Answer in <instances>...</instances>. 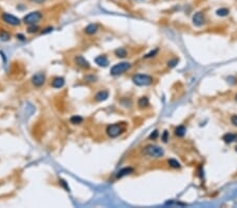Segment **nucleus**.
<instances>
[{"mask_svg":"<svg viewBox=\"0 0 237 208\" xmlns=\"http://www.w3.org/2000/svg\"><path fill=\"white\" fill-rule=\"evenodd\" d=\"M74 61H75L76 64L79 66V67L83 68V70H90V68H91V64H90V62L87 60L86 58H84L83 56H81V55H77V56H75Z\"/></svg>","mask_w":237,"mask_h":208,"instance_id":"obj_8","label":"nucleus"},{"mask_svg":"<svg viewBox=\"0 0 237 208\" xmlns=\"http://www.w3.org/2000/svg\"><path fill=\"white\" fill-rule=\"evenodd\" d=\"M65 84V79L63 77H55L51 82V86L53 88H61Z\"/></svg>","mask_w":237,"mask_h":208,"instance_id":"obj_10","label":"nucleus"},{"mask_svg":"<svg viewBox=\"0 0 237 208\" xmlns=\"http://www.w3.org/2000/svg\"><path fill=\"white\" fill-rule=\"evenodd\" d=\"M126 123L125 122H120V123H115V124H111L107 127V132L108 137L112 139H115L117 137L121 136L123 132H126Z\"/></svg>","mask_w":237,"mask_h":208,"instance_id":"obj_2","label":"nucleus"},{"mask_svg":"<svg viewBox=\"0 0 237 208\" xmlns=\"http://www.w3.org/2000/svg\"><path fill=\"white\" fill-rule=\"evenodd\" d=\"M39 31H40V27H39L37 24H31V26H27V32L29 34H31V35H33V34H37Z\"/></svg>","mask_w":237,"mask_h":208,"instance_id":"obj_21","label":"nucleus"},{"mask_svg":"<svg viewBox=\"0 0 237 208\" xmlns=\"http://www.w3.org/2000/svg\"><path fill=\"white\" fill-rule=\"evenodd\" d=\"M86 81L87 82H96L97 81V77L94 76V75H87V76H86Z\"/></svg>","mask_w":237,"mask_h":208,"instance_id":"obj_24","label":"nucleus"},{"mask_svg":"<svg viewBox=\"0 0 237 208\" xmlns=\"http://www.w3.org/2000/svg\"><path fill=\"white\" fill-rule=\"evenodd\" d=\"M168 164H169L170 166H171L172 168H180V163H179L177 160L175 159H170L168 160Z\"/></svg>","mask_w":237,"mask_h":208,"instance_id":"obj_23","label":"nucleus"},{"mask_svg":"<svg viewBox=\"0 0 237 208\" xmlns=\"http://www.w3.org/2000/svg\"><path fill=\"white\" fill-rule=\"evenodd\" d=\"M222 140L225 143H232V142H237V134H225L222 137Z\"/></svg>","mask_w":237,"mask_h":208,"instance_id":"obj_15","label":"nucleus"},{"mask_svg":"<svg viewBox=\"0 0 237 208\" xmlns=\"http://www.w3.org/2000/svg\"><path fill=\"white\" fill-rule=\"evenodd\" d=\"M132 81L137 86H149L153 83L154 78L148 74H136L132 77Z\"/></svg>","mask_w":237,"mask_h":208,"instance_id":"obj_3","label":"nucleus"},{"mask_svg":"<svg viewBox=\"0 0 237 208\" xmlns=\"http://www.w3.org/2000/svg\"><path fill=\"white\" fill-rule=\"evenodd\" d=\"M230 14V10L227 8H220L216 11V15L219 16V17H225Z\"/></svg>","mask_w":237,"mask_h":208,"instance_id":"obj_22","label":"nucleus"},{"mask_svg":"<svg viewBox=\"0 0 237 208\" xmlns=\"http://www.w3.org/2000/svg\"><path fill=\"white\" fill-rule=\"evenodd\" d=\"M131 64L130 62H126V61H123V62H119L114 64L111 67V70H110V74L112 76H120V75L125 74L126 72H128L129 70L131 68Z\"/></svg>","mask_w":237,"mask_h":208,"instance_id":"obj_5","label":"nucleus"},{"mask_svg":"<svg viewBox=\"0 0 237 208\" xmlns=\"http://www.w3.org/2000/svg\"><path fill=\"white\" fill-rule=\"evenodd\" d=\"M115 56L117 58H126L128 56V52L125 47H118V49H115Z\"/></svg>","mask_w":237,"mask_h":208,"instance_id":"obj_17","label":"nucleus"},{"mask_svg":"<svg viewBox=\"0 0 237 208\" xmlns=\"http://www.w3.org/2000/svg\"><path fill=\"white\" fill-rule=\"evenodd\" d=\"M177 63V60H174V61H169V63H168V65L170 66V67H173V66L176 65Z\"/></svg>","mask_w":237,"mask_h":208,"instance_id":"obj_33","label":"nucleus"},{"mask_svg":"<svg viewBox=\"0 0 237 208\" xmlns=\"http://www.w3.org/2000/svg\"><path fill=\"white\" fill-rule=\"evenodd\" d=\"M235 152H237V146H236V147H235Z\"/></svg>","mask_w":237,"mask_h":208,"instance_id":"obj_34","label":"nucleus"},{"mask_svg":"<svg viewBox=\"0 0 237 208\" xmlns=\"http://www.w3.org/2000/svg\"><path fill=\"white\" fill-rule=\"evenodd\" d=\"M31 2H33V3H36V4H43L45 3V2H48L49 0H30Z\"/></svg>","mask_w":237,"mask_h":208,"instance_id":"obj_29","label":"nucleus"},{"mask_svg":"<svg viewBox=\"0 0 237 208\" xmlns=\"http://www.w3.org/2000/svg\"><path fill=\"white\" fill-rule=\"evenodd\" d=\"M59 184H61V186H62L66 191H70V187H69L68 183L64 181L63 179H60V180H59Z\"/></svg>","mask_w":237,"mask_h":208,"instance_id":"obj_25","label":"nucleus"},{"mask_svg":"<svg viewBox=\"0 0 237 208\" xmlns=\"http://www.w3.org/2000/svg\"><path fill=\"white\" fill-rule=\"evenodd\" d=\"M231 123L234 125V126L237 127V115H233L231 117Z\"/></svg>","mask_w":237,"mask_h":208,"instance_id":"obj_28","label":"nucleus"},{"mask_svg":"<svg viewBox=\"0 0 237 208\" xmlns=\"http://www.w3.org/2000/svg\"><path fill=\"white\" fill-rule=\"evenodd\" d=\"M45 74L42 72H39V73H36L33 77H32L31 81H32V84H33L35 87H41L43 84L45 83Z\"/></svg>","mask_w":237,"mask_h":208,"instance_id":"obj_7","label":"nucleus"},{"mask_svg":"<svg viewBox=\"0 0 237 208\" xmlns=\"http://www.w3.org/2000/svg\"><path fill=\"white\" fill-rule=\"evenodd\" d=\"M98 29H99V27H98V24L90 23V24H87L86 27H84L83 32L87 34V35L92 36V35H95V34L98 32Z\"/></svg>","mask_w":237,"mask_h":208,"instance_id":"obj_12","label":"nucleus"},{"mask_svg":"<svg viewBox=\"0 0 237 208\" xmlns=\"http://www.w3.org/2000/svg\"><path fill=\"white\" fill-rule=\"evenodd\" d=\"M95 63L100 67H107L109 65V59L105 55H99L95 58Z\"/></svg>","mask_w":237,"mask_h":208,"instance_id":"obj_11","label":"nucleus"},{"mask_svg":"<svg viewBox=\"0 0 237 208\" xmlns=\"http://www.w3.org/2000/svg\"><path fill=\"white\" fill-rule=\"evenodd\" d=\"M70 122L74 125H77V124H81L83 122V118L81 116H78V115H75V116H72L70 118Z\"/></svg>","mask_w":237,"mask_h":208,"instance_id":"obj_20","label":"nucleus"},{"mask_svg":"<svg viewBox=\"0 0 237 208\" xmlns=\"http://www.w3.org/2000/svg\"><path fill=\"white\" fill-rule=\"evenodd\" d=\"M133 172H134V168L133 167H130V166H128V167H123V168H121L120 170L117 171L116 178L117 179H121V178L131 175V173H133Z\"/></svg>","mask_w":237,"mask_h":208,"instance_id":"obj_13","label":"nucleus"},{"mask_svg":"<svg viewBox=\"0 0 237 208\" xmlns=\"http://www.w3.org/2000/svg\"><path fill=\"white\" fill-rule=\"evenodd\" d=\"M161 140L163 141L164 143L168 142V140H169V132H168V130H164L161 136Z\"/></svg>","mask_w":237,"mask_h":208,"instance_id":"obj_27","label":"nucleus"},{"mask_svg":"<svg viewBox=\"0 0 237 208\" xmlns=\"http://www.w3.org/2000/svg\"><path fill=\"white\" fill-rule=\"evenodd\" d=\"M142 154L144 156H148L151 158H155V159H159L164 156V150L160 146L155 145V144H149V145L144 146L142 149Z\"/></svg>","mask_w":237,"mask_h":208,"instance_id":"obj_1","label":"nucleus"},{"mask_svg":"<svg viewBox=\"0 0 237 208\" xmlns=\"http://www.w3.org/2000/svg\"><path fill=\"white\" fill-rule=\"evenodd\" d=\"M1 20L6 23L8 26H19L21 24V20L19 19L18 17L16 16L12 15L10 13H2L1 14Z\"/></svg>","mask_w":237,"mask_h":208,"instance_id":"obj_6","label":"nucleus"},{"mask_svg":"<svg viewBox=\"0 0 237 208\" xmlns=\"http://www.w3.org/2000/svg\"><path fill=\"white\" fill-rule=\"evenodd\" d=\"M11 39V34L9 33L6 29H0V40L3 41V42H6Z\"/></svg>","mask_w":237,"mask_h":208,"instance_id":"obj_18","label":"nucleus"},{"mask_svg":"<svg viewBox=\"0 0 237 208\" xmlns=\"http://www.w3.org/2000/svg\"><path fill=\"white\" fill-rule=\"evenodd\" d=\"M186 131H187V129H186V127L183 126V125H179V126H177L176 128H175V135H176L177 137H179V138L185 136Z\"/></svg>","mask_w":237,"mask_h":208,"instance_id":"obj_19","label":"nucleus"},{"mask_svg":"<svg viewBox=\"0 0 237 208\" xmlns=\"http://www.w3.org/2000/svg\"><path fill=\"white\" fill-rule=\"evenodd\" d=\"M109 96H110L109 90H99L95 96H94V99H95V101H97V102H103L109 98Z\"/></svg>","mask_w":237,"mask_h":208,"instance_id":"obj_9","label":"nucleus"},{"mask_svg":"<svg viewBox=\"0 0 237 208\" xmlns=\"http://www.w3.org/2000/svg\"><path fill=\"white\" fill-rule=\"evenodd\" d=\"M43 17V14L41 11H33V12L27 14L23 17L22 21L27 26H31V24H37Z\"/></svg>","mask_w":237,"mask_h":208,"instance_id":"obj_4","label":"nucleus"},{"mask_svg":"<svg viewBox=\"0 0 237 208\" xmlns=\"http://www.w3.org/2000/svg\"><path fill=\"white\" fill-rule=\"evenodd\" d=\"M16 38H17V39H19V40H22V41L25 39V37L23 35H22V34H17V35H16Z\"/></svg>","mask_w":237,"mask_h":208,"instance_id":"obj_32","label":"nucleus"},{"mask_svg":"<svg viewBox=\"0 0 237 208\" xmlns=\"http://www.w3.org/2000/svg\"><path fill=\"white\" fill-rule=\"evenodd\" d=\"M138 107L139 108H146V107H148L149 105H150V101H149L148 97H140L139 99H138Z\"/></svg>","mask_w":237,"mask_h":208,"instance_id":"obj_16","label":"nucleus"},{"mask_svg":"<svg viewBox=\"0 0 237 208\" xmlns=\"http://www.w3.org/2000/svg\"><path fill=\"white\" fill-rule=\"evenodd\" d=\"M51 31H53V27L52 26H49L47 27V29H44L42 32H41V34H47V33H50Z\"/></svg>","mask_w":237,"mask_h":208,"instance_id":"obj_31","label":"nucleus"},{"mask_svg":"<svg viewBox=\"0 0 237 208\" xmlns=\"http://www.w3.org/2000/svg\"><path fill=\"white\" fill-rule=\"evenodd\" d=\"M156 53H157V49H155L154 52H151L150 54L146 55V56H144V58L148 59V58H151V57H154V55H156Z\"/></svg>","mask_w":237,"mask_h":208,"instance_id":"obj_30","label":"nucleus"},{"mask_svg":"<svg viewBox=\"0 0 237 208\" xmlns=\"http://www.w3.org/2000/svg\"><path fill=\"white\" fill-rule=\"evenodd\" d=\"M235 100H236V101H237V95L235 96Z\"/></svg>","mask_w":237,"mask_h":208,"instance_id":"obj_35","label":"nucleus"},{"mask_svg":"<svg viewBox=\"0 0 237 208\" xmlns=\"http://www.w3.org/2000/svg\"><path fill=\"white\" fill-rule=\"evenodd\" d=\"M158 135H159V132H158V130H154L153 132L149 136V139L150 140H156L157 139V137H158Z\"/></svg>","mask_w":237,"mask_h":208,"instance_id":"obj_26","label":"nucleus"},{"mask_svg":"<svg viewBox=\"0 0 237 208\" xmlns=\"http://www.w3.org/2000/svg\"><path fill=\"white\" fill-rule=\"evenodd\" d=\"M193 23H194V26H203V24H204L203 14L200 13V12L194 14V16H193Z\"/></svg>","mask_w":237,"mask_h":208,"instance_id":"obj_14","label":"nucleus"}]
</instances>
